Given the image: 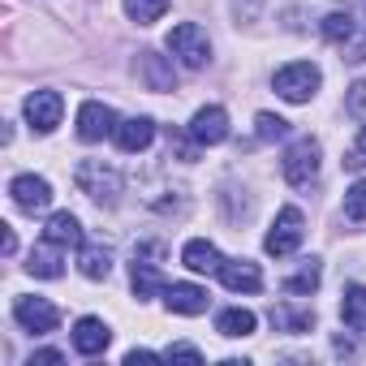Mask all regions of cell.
<instances>
[{
    "label": "cell",
    "mask_w": 366,
    "mask_h": 366,
    "mask_svg": "<svg viewBox=\"0 0 366 366\" xmlns=\"http://www.w3.org/2000/svg\"><path fill=\"white\" fill-rule=\"evenodd\" d=\"M164 353H151V349H129L125 353V366H138V362H159Z\"/></svg>",
    "instance_id": "obj_32"
},
{
    "label": "cell",
    "mask_w": 366,
    "mask_h": 366,
    "mask_svg": "<svg viewBox=\"0 0 366 366\" xmlns=\"http://www.w3.org/2000/svg\"><path fill=\"white\" fill-rule=\"evenodd\" d=\"M190 138H194L199 147H216V142H224V138H229V112H224L220 104L199 108L194 121H190Z\"/></svg>",
    "instance_id": "obj_10"
},
{
    "label": "cell",
    "mask_w": 366,
    "mask_h": 366,
    "mask_svg": "<svg viewBox=\"0 0 366 366\" xmlns=\"http://www.w3.org/2000/svg\"><path fill=\"white\" fill-rule=\"evenodd\" d=\"M112 138H117V147H121V151H129V155H134V151H147V147H151V138H155V121H151V117L117 121V134H112Z\"/></svg>",
    "instance_id": "obj_13"
},
{
    "label": "cell",
    "mask_w": 366,
    "mask_h": 366,
    "mask_svg": "<svg viewBox=\"0 0 366 366\" xmlns=\"http://www.w3.org/2000/svg\"><path fill=\"white\" fill-rule=\"evenodd\" d=\"M285 289H289V293H297V297L315 293V289H319V263H315V259H306L293 276H285Z\"/></svg>",
    "instance_id": "obj_24"
},
{
    "label": "cell",
    "mask_w": 366,
    "mask_h": 366,
    "mask_svg": "<svg viewBox=\"0 0 366 366\" xmlns=\"http://www.w3.org/2000/svg\"><path fill=\"white\" fill-rule=\"evenodd\" d=\"M340 319H345V327L366 332V289H362V285H349V289H345V297H340Z\"/></svg>",
    "instance_id": "obj_21"
},
{
    "label": "cell",
    "mask_w": 366,
    "mask_h": 366,
    "mask_svg": "<svg viewBox=\"0 0 366 366\" xmlns=\"http://www.w3.org/2000/svg\"><path fill=\"white\" fill-rule=\"evenodd\" d=\"M349 108L353 112H366V82H353L349 86Z\"/></svg>",
    "instance_id": "obj_30"
},
{
    "label": "cell",
    "mask_w": 366,
    "mask_h": 366,
    "mask_svg": "<svg viewBox=\"0 0 366 366\" xmlns=\"http://www.w3.org/2000/svg\"><path fill=\"white\" fill-rule=\"evenodd\" d=\"M61 112H65L61 91H35V95H26V121H31L35 134H52L61 125Z\"/></svg>",
    "instance_id": "obj_8"
},
{
    "label": "cell",
    "mask_w": 366,
    "mask_h": 366,
    "mask_svg": "<svg viewBox=\"0 0 366 366\" xmlns=\"http://www.w3.org/2000/svg\"><path fill=\"white\" fill-rule=\"evenodd\" d=\"M74 186H78L91 203L117 207V203H121V190H125V181H121V172H117L112 164H104V159H82V164L74 168Z\"/></svg>",
    "instance_id": "obj_1"
},
{
    "label": "cell",
    "mask_w": 366,
    "mask_h": 366,
    "mask_svg": "<svg viewBox=\"0 0 366 366\" xmlns=\"http://www.w3.org/2000/svg\"><path fill=\"white\" fill-rule=\"evenodd\" d=\"M61 246H52L48 237H44V246L39 250H31V259H26V272L31 276H39V280H56L61 272H65V263H61V254H56Z\"/></svg>",
    "instance_id": "obj_19"
},
{
    "label": "cell",
    "mask_w": 366,
    "mask_h": 366,
    "mask_svg": "<svg viewBox=\"0 0 366 366\" xmlns=\"http://www.w3.org/2000/svg\"><path fill=\"white\" fill-rule=\"evenodd\" d=\"M78 272H82L86 280H108L112 254H108L104 246H78Z\"/></svg>",
    "instance_id": "obj_20"
},
{
    "label": "cell",
    "mask_w": 366,
    "mask_h": 366,
    "mask_svg": "<svg viewBox=\"0 0 366 366\" xmlns=\"http://www.w3.org/2000/svg\"><path fill=\"white\" fill-rule=\"evenodd\" d=\"M220 280H224V289H233V293H259V289H263V272H259L254 263H246V259L224 263V267H220Z\"/></svg>",
    "instance_id": "obj_16"
},
{
    "label": "cell",
    "mask_w": 366,
    "mask_h": 366,
    "mask_svg": "<svg viewBox=\"0 0 366 366\" xmlns=\"http://www.w3.org/2000/svg\"><path fill=\"white\" fill-rule=\"evenodd\" d=\"M164 9H168V0H125V14H129L138 26L159 22V18H164Z\"/></svg>",
    "instance_id": "obj_26"
},
{
    "label": "cell",
    "mask_w": 366,
    "mask_h": 366,
    "mask_svg": "<svg viewBox=\"0 0 366 366\" xmlns=\"http://www.w3.org/2000/svg\"><path fill=\"white\" fill-rule=\"evenodd\" d=\"M319 82H323V74H319L310 61H293V65L276 69V78H272L276 95H280V99H289V104H306V99H315Z\"/></svg>",
    "instance_id": "obj_3"
},
{
    "label": "cell",
    "mask_w": 366,
    "mask_h": 366,
    "mask_svg": "<svg viewBox=\"0 0 366 366\" xmlns=\"http://www.w3.org/2000/svg\"><path fill=\"white\" fill-rule=\"evenodd\" d=\"M35 362H65V353L61 349H39V353H31V366Z\"/></svg>",
    "instance_id": "obj_34"
},
{
    "label": "cell",
    "mask_w": 366,
    "mask_h": 366,
    "mask_svg": "<svg viewBox=\"0 0 366 366\" xmlns=\"http://www.w3.org/2000/svg\"><path fill=\"white\" fill-rule=\"evenodd\" d=\"M168 52H172L181 65H186V69H203V65L212 61V39H207L203 26L181 22V26L168 31Z\"/></svg>",
    "instance_id": "obj_2"
},
{
    "label": "cell",
    "mask_w": 366,
    "mask_h": 366,
    "mask_svg": "<svg viewBox=\"0 0 366 366\" xmlns=\"http://www.w3.org/2000/svg\"><path fill=\"white\" fill-rule=\"evenodd\" d=\"M164 357H181V362H203V353H199L194 345H172V349H164Z\"/></svg>",
    "instance_id": "obj_29"
},
{
    "label": "cell",
    "mask_w": 366,
    "mask_h": 366,
    "mask_svg": "<svg viewBox=\"0 0 366 366\" xmlns=\"http://www.w3.org/2000/svg\"><path fill=\"white\" fill-rule=\"evenodd\" d=\"M280 168H285V181H289V186H310V181L319 177V142H315V138H297V142L285 151Z\"/></svg>",
    "instance_id": "obj_5"
},
{
    "label": "cell",
    "mask_w": 366,
    "mask_h": 366,
    "mask_svg": "<svg viewBox=\"0 0 366 366\" xmlns=\"http://www.w3.org/2000/svg\"><path fill=\"white\" fill-rule=\"evenodd\" d=\"M362 147H366V129H362Z\"/></svg>",
    "instance_id": "obj_36"
},
{
    "label": "cell",
    "mask_w": 366,
    "mask_h": 366,
    "mask_svg": "<svg viewBox=\"0 0 366 366\" xmlns=\"http://www.w3.org/2000/svg\"><path fill=\"white\" fill-rule=\"evenodd\" d=\"M254 125H259V138H263V142L289 138V121H285V117H276V112H259V117H254Z\"/></svg>",
    "instance_id": "obj_27"
},
{
    "label": "cell",
    "mask_w": 366,
    "mask_h": 366,
    "mask_svg": "<svg viewBox=\"0 0 366 366\" xmlns=\"http://www.w3.org/2000/svg\"><path fill=\"white\" fill-rule=\"evenodd\" d=\"M302 233H306L302 212H297V207H280L276 224H272V229H267V237H263V250H267V254H276V259H285V254H293V250L302 246Z\"/></svg>",
    "instance_id": "obj_4"
},
{
    "label": "cell",
    "mask_w": 366,
    "mask_h": 366,
    "mask_svg": "<svg viewBox=\"0 0 366 366\" xmlns=\"http://www.w3.org/2000/svg\"><path fill=\"white\" fill-rule=\"evenodd\" d=\"M259 5H263V0H233V9H237V18H259Z\"/></svg>",
    "instance_id": "obj_31"
},
{
    "label": "cell",
    "mask_w": 366,
    "mask_h": 366,
    "mask_svg": "<svg viewBox=\"0 0 366 366\" xmlns=\"http://www.w3.org/2000/svg\"><path fill=\"white\" fill-rule=\"evenodd\" d=\"M108 340H112V332H108V323L104 319H78L74 323V349L82 353V357H95V353H104L108 349Z\"/></svg>",
    "instance_id": "obj_12"
},
{
    "label": "cell",
    "mask_w": 366,
    "mask_h": 366,
    "mask_svg": "<svg viewBox=\"0 0 366 366\" xmlns=\"http://www.w3.org/2000/svg\"><path fill=\"white\" fill-rule=\"evenodd\" d=\"M14 319H18L26 332L44 336V332H56V323H61V310H56L48 297H18V302H14Z\"/></svg>",
    "instance_id": "obj_6"
},
{
    "label": "cell",
    "mask_w": 366,
    "mask_h": 366,
    "mask_svg": "<svg viewBox=\"0 0 366 366\" xmlns=\"http://www.w3.org/2000/svg\"><path fill=\"white\" fill-rule=\"evenodd\" d=\"M254 323H259V319H254L250 310H242V306H237V310H224V315L216 319V332H220V336H229V340H237V336H250V332H254Z\"/></svg>",
    "instance_id": "obj_23"
},
{
    "label": "cell",
    "mask_w": 366,
    "mask_h": 366,
    "mask_svg": "<svg viewBox=\"0 0 366 366\" xmlns=\"http://www.w3.org/2000/svg\"><path fill=\"white\" fill-rule=\"evenodd\" d=\"M272 323L280 332H310L315 327V310L310 306H272Z\"/></svg>",
    "instance_id": "obj_22"
},
{
    "label": "cell",
    "mask_w": 366,
    "mask_h": 366,
    "mask_svg": "<svg viewBox=\"0 0 366 366\" xmlns=\"http://www.w3.org/2000/svg\"><path fill=\"white\" fill-rule=\"evenodd\" d=\"M134 74H138V82H142L147 91H177V69H172V61L159 56V52H151V48L138 52Z\"/></svg>",
    "instance_id": "obj_7"
},
{
    "label": "cell",
    "mask_w": 366,
    "mask_h": 366,
    "mask_svg": "<svg viewBox=\"0 0 366 366\" xmlns=\"http://www.w3.org/2000/svg\"><path fill=\"white\" fill-rule=\"evenodd\" d=\"M345 216H349V220H366V177L349 186V194H345Z\"/></svg>",
    "instance_id": "obj_28"
},
{
    "label": "cell",
    "mask_w": 366,
    "mask_h": 366,
    "mask_svg": "<svg viewBox=\"0 0 366 366\" xmlns=\"http://www.w3.org/2000/svg\"><path fill=\"white\" fill-rule=\"evenodd\" d=\"M129 276H134V293H138L142 302L168 289V285H164V272H159L147 254H138V250H134V272H129Z\"/></svg>",
    "instance_id": "obj_17"
},
{
    "label": "cell",
    "mask_w": 366,
    "mask_h": 366,
    "mask_svg": "<svg viewBox=\"0 0 366 366\" xmlns=\"http://www.w3.org/2000/svg\"><path fill=\"white\" fill-rule=\"evenodd\" d=\"M9 194H14V207H18V212H31V216L52 203V186H48L44 177H35V172L14 177V181H9Z\"/></svg>",
    "instance_id": "obj_9"
},
{
    "label": "cell",
    "mask_w": 366,
    "mask_h": 366,
    "mask_svg": "<svg viewBox=\"0 0 366 366\" xmlns=\"http://www.w3.org/2000/svg\"><path fill=\"white\" fill-rule=\"evenodd\" d=\"M332 349H336L340 357H353V353H357V345H353L349 336H336V340H332Z\"/></svg>",
    "instance_id": "obj_33"
},
{
    "label": "cell",
    "mask_w": 366,
    "mask_h": 366,
    "mask_svg": "<svg viewBox=\"0 0 366 366\" xmlns=\"http://www.w3.org/2000/svg\"><path fill=\"white\" fill-rule=\"evenodd\" d=\"M0 250H5V254H14V250H18V242H14V233H9V229H5V237H0Z\"/></svg>",
    "instance_id": "obj_35"
},
{
    "label": "cell",
    "mask_w": 366,
    "mask_h": 366,
    "mask_svg": "<svg viewBox=\"0 0 366 366\" xmlns=\"http://www.w3.org/2000/svg\"><path fill=\"white\" fill-rule=\"evenodd\" d=\"M44 237L52 242V246H82V224H78V216H69V212H56L52 220H48V229H44Z\"/></svg>",
    "instance_id": "obj_18"
},
{
    "label": "cell",
    "mask_w": 366,
    "mask_h": 366,
    "mask_svg": "<svg viewBox=\"0 0 366 366\" xmlns=\"http://www.w3.org/2000/svg\"><path fill=\"white\" fill-rule=\"evenodd\" d=\"M323 39H332V44H345L349 35H353V14L349 9H332L327 18H323Z\"/></svg>",
    "instance_id": "obj_25"
},
{
    "label": "cell",
    "mask_w": 366,
    "mask_h": 366,
    "mask_svg": "<svg viewBox=\"0 0 366 366\" xmlns=\"http://www.w3.org/2000/svg\"><path fill=\"white\" fill-rule=\"evenodd\" d=\"M164 306L172 315H203L207 310V289H199V285H168L164 289Z\"/></svg>",
    "instance_id": "obj_14"
},
{
    "label": "cell",
    "mask_w": 366,
    "mask_h": 366,
    "mask_svg": "<svg viewBox=\"0 0 366 366\" xmlns=\"http://www.w3.org/2000/svg\"><path fill=\"white\" fill-rule=\"evenodd\" d=\"M181 263H186L190 272H199V276H212V272H220V267H224L220 250H216L212 242H203V237L186 242V250H181Z\"/></svg>",
    "instance_id": "obj_15"
},
{
    "label": "cell",
    "mask_w": 366,
    "mask_h": 366,
    "mask_svg": "<svg viewBox=\"0 0 366 366\" xmlns=\"http://www.w3.org/2000/svg\"><path fill=\"white\" fill-rule=\"evenodd\" d=\"M108 134H117V112L108 108V104H82L78 108V138L82 142H99V138H108Z\"/></svg>",
    "instance_id": "obj_11"
}]
</instances>
